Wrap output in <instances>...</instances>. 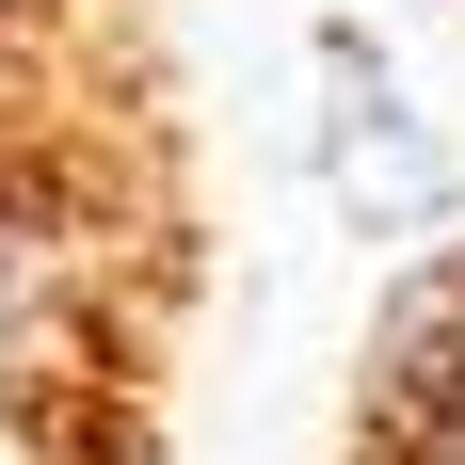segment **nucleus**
<instances>
[{"label":"nucleus","instance_id":"1","mask_svg":"<svg viewBox=\"0 0 465 465\" xmlns=\"http://www.w3.org/2000/svg\"><path fill=\"white\" fill-rule=\"evenodd\" d=\"M144 33V0H0V48H113Z\"/></svg>","mask_w":465,"mask_h":465}]
</instances>
